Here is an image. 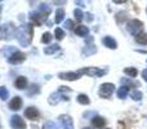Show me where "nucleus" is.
<instances>
[{"mask_svg":"<svg viewBox=\"0 0 147 129\" xmlns=\"http://www.w3.org/2000/svg\"><path fill=\"white\" fill-rule=\"evenodd\" d=\"M92 123V128H96V129H105L107 124V120L102 116H93L90 119Z\"/></svg>","mask_w":147,"mask_h":129,"instance_id":"4468645a","label":"nucleus"},{"mask_svg":"<svg viewBox=\"0 0 147 129\" xmlns=\"http://www.w3.org/2000/svg\"><path fill=\"white\" fill-rule=\"evenodd\" d=\"M74 16H75L76 21H83L84 20V13L81 9H79V8H76L75 10H74Z\"/></svg>","mask_w":147,"mask_h":129,"instance_id":"72a5a7b5","label":"nucleus"},{"mask_svg":"<svg viewBox=\"0 0 147 129\" xmlns=\"http://www.w3.org/2000/svg\"><path fill=\"white\" fill-rule=\"evenodd\" d=\"M121 83L123 84H128V88H130V86H138L140 84L137 83V81H133L132 79H128V78H123L121 79Z\"/></svg>","mask_w":147,"mask_h":129,"instance_id":"2f4dec72","label":"nucleus"},{"mask_svg":"<svg viewBox=\"0 0 147 129\" xmlns=\"http://www.w3.org/2000/svg\"><path fill=\"white\" fill-rule=\"evenodd\" d=\"M43 129H58V125L53 120H47L43 124Z\"/></svg>","mask_w":147,"mask_h":129,"instance_id":"c756f323","label":"nucleus"},{"mask_svg":"<svg viewBox=\"0 0 147 129\" xmlns=\"http://www.w3.org/2000/svg\"><path fill=\"white\" fill-rule=\"evenodd\" d=\"M1 9H3V7H1V5H0V12H1Z\"/></svg>","mask_w":147,"mask_h":129,"instance_id":"ea45409f","label":"nucleus"},{"mask_svg":"<svg viewBox=\"0 0 147 129\" xmlns=\"http://www.w3.org/2000/svg\"><path fill=\"white\" fill-rule=\"evenodd\" d=\"M10 127L13 129H26V122L20 115H13L10 118Z\"/></svg>","mask_w":147,"mask_h":129,"instance_id":"1a4fd4ad","label":"nucleus"},{"mask_svg":"<svg viewBox=\"0 0 147 129\" xmlns=\"http://www.w3.org/2000/svg\"><path fill=\"white\" fill-rule=\"evenodd\" d=\"M142 78H143V80L145 81H147V68L142 71Z\"/></svg>","mask_w":147,"mask_h":129,"instance_id":"e433bc0d","label":"nucleus"},{"mask_svg":"<svg viewBox=\"0 0 147 129\" xmlns=\"http://www.w3.org/2000/svg\"><path fill=\"white\" fill-rule=\"evenodd\" d=\"M116 94H117V98H120V99H124V98H127V96H128V94H129V88H128L127 85H123V86H120V88L117 89Z\"/></svg>","mask_w":147,"mask_h":129,"instance_id":"6ab92c4d","label":"nucleus"},{"mask_svg":"<svg viewBox=\"0 0 147 129\" xmlns=\"http://www.w3.org/2000/svg\"><path fill=\"white\" fill-rule=\"evenodd\" d=\"M102 44H103L106 48L112 49V51L117 49V41L115 40L112 36H105V38L102 39Z\"/></svg>","mask_w":147,"mask_h":129,"instance_id":"2eb2a0df","label":"nucleus"},{"mask_svg":"<svg viewBox=\"0 0 147 129\" xmlns=\"http://www.w3.org/2000/svg\"><path fill=\"white\" fill-rule=\"evenodd\" d=\"M115 92V85L112 83H103L99 85L98 89V96L103 99H107L112 96V93Z\"/></svg>","mask_w":147,"mask_h":129,"instance_id":"39448f33","label":"nucleus"},{"mask_svg":"<svg viewBox=\"0 0 147 129\" xmlns=\"http://www.w3.org/2000/svg\"><path fill=\"white\" fill-rule=\"evenodd\" d=\"M59 51V45L58 44H51V45L49 47H45V48H44V53L45 54H54L56 53V52H58Z\"/></svg>","mask_w":147,"mask_h":129,"instance_id":"aec40b11","label":"nucleus"},{"mask_svg":"<svg viewBox=\"0 0 147 129\" xmlns=\"http://www.w3.org/2000/svg\"><path fill=\"white\" fill-rule=\"evenodd\" d=\"M74 32L76 34V36H80V38H85V36L89 35V28L84 25H79L75 27Z\"/></svg>","mask_w":147,"mask_h":129,"instance_id":"f3484780","label":"nucleus"},{"mask_svg":"<svg viewBox=\"0 0 147 129\" xmlns=\"http://www.w3.org/2000/svg\"><path fill=\"white\" fill-rule=\"evenodd\" d=\"M58 122L61 123L62 128L63 129H74V122L72 118L67 114H62L58 116Z\"/></svg>","mask_w":147,"mask_h":129,"instance_id":"9b49d317","label":"nucleus"},{"mask_svg":"<svg viewBox=\"0 0 147 129\" xmlns=\"http://www.w3.org/2000/svg\"><path fill=\"white\" fill-rule=\"evenodd\" d=\"M105 129H110V128H105Z\"/></svg>","mask_w":147,"mask_h":129,"instance_id":"a19ab883","label":"nucleus"},{"mask_svg":"<svg viewBox=\"0 0 147 129\" xmlns=\"http://www.w3.org/2000/svg\"><path fill=\"white\" fill-rule=\"evenodd\" d=\"M65 14H66V13H65V10L62 9V8H58V9L56 10V17H54V22L56 23H61L62 21H63V18H65Z\"/></svg>","mask_w":147,"mask_h":129,"instance_id":"4be33fe9","label":"nucleus"},{"mask_svg":"<svg viewBox=\"0 0 147 129\" xmlns=\"http://www.w3.org/2000/svg\"><path fill=\"white\" fill-rule=\"evenodd\" d=\"M25 59H26V54L21 51H17V52H14L12 56L8 57L7 61H8V63H10V65H20V63H22V62H25Z\"/></svg>","mask_w":147,"mask_h":129,"instance_id":"6e6552de","label":"nucleus"},{"mask_svg":"<svg viewBox=\"0 0 147 129\" xmlns=\"http://www.w3.org/2000/svg\"><path fill=\"white\" fill-rule=\"evenodd\" d=\"M16 30L17 28L14 27V25L12 22L3 25L1 28H0V39H3V40H10L13 36H16Z\"/></svg>","mask_w":147,"mask_h":129,"instance_id":"20e7f679","label":"nucleus"},{"mask_svg":"<svg viewBox=\"0 0 147 129\" xmlns=\"http://www.w3.org/2000/svg\"><path fill=\"white\" fill-rule=\"evenodd\" d=\"M96 52H97L96 45L92 43L90 45H89V44H86V47H84V49H83V52H81V54H83V57H89V56H92V54H94Z\"/></svg>","mask_w":147,"mask_h":129,"instance_id":"a211bd4d","label":"nucleus"},{"mask_svg":"<svg viewBox=\"0 0 147 129\" xmlns=\"http://www.w3.org/2000/svg\"><path fill=\"white\" fill-rule=\"evenodd\" d=\"M136 41L141 45H147V34L146 32H142L140 35L136 36Z\"/></svg>","mask_w":147,"mask_h":129,"instance_id":"393cba45","label":"nucleus"},{"mask_svg":"<svg viewBox=\"0 0 147 129\" xmlns=\"http://www.w3.org/2000/svg\"><path fill=\"white\" fill-rule=\"evenodd\" d=\"M39 93H40V85L39 84H31V86L27 91L28 96H34V94H39Z\"/></svg>","mask_w":147,"mask_h":129,"instance_id":"b1692460","label":"nucleus"},{"mask_svg":"<svg viewBox=\"0 0 147 129\" xmlns=\"http://www.w3.org/2000/svg\"><path fill=\"white\" fill-rule=\"evenodd\" d=\"M18 49L17 48H14V47H5L4 49H3V53H4V56L7 57H9V56H12L13 53H14V52H17Z\"/></svg>","mask_w":147,"mask_h":129,"instance_id":"c85d7f7f","label":"nucleus"},{"mask_svg":"<svg viewBox=\"0 0 147 129\" xmlns=\"http://www.w3.org/2000/svg\"><path fill=\"white\" fill-rule=\"evenodd\" d=\"M80 74L78 71H70V72H59L58 74V79L61 80H66V81H75L78 79H80Z\"/></svg>","mask_w":147,"mask_h":129,"instance_id":"f8f14e48","label":"nucleus"},{"mask_svg":"<svg viewBox=\"0 0 147 129\" xmlns=\"http://www.w3.org/2000/svg\"><path fill=\"white\" fill-rule=\"evenodd\" d=\"M124 74L125 75H128L129 78H137L138 75V70L136 67H125L124 68Z\"/></svg>","mask_w":147,"mask_h":129,"instance_id":"5701e85b","label":"nucleus"},{"mask_svg":"<svg viewBox=\"0 0 147 129\" xmlns=\"http://www.w3.org/2000/svg\"><path fill=\"white\" fill-rule=\"evenodd\" d=\"M78 72L80 74V75H88V76H90V78H101V76L106 75L107 71L102 70V68H99V67H93V66H90V67L80 68V70H78Z\"/></svg>","mask_w":147,"mask_h":129,"instance_id":"f03ea898","label":"nucleus"},{"mask_svg":"<svg viewBox=\"0 0 147 129\" xmlns=\"http://www.w3.org/2000/svg\"><path fill=\"white\" fill-rule=\"evenodd\" d=\"M52 39H53V36H52L51 32H44V34H43V38H41V43L49 44V43L52 41Z\"/></svg>","mask_w":147,"mask_h":129,"instance_id":"473e14b6","label":"nucleus"},{"mask_svg":"<svg viewBox=\"0 0 147 129\" xmlns=\"http://www.w3.org/2000/svg\"><path fill=\"white\" fill-rule=\"evenodd\" d=\"M8 98H9V91L5 86H0V99L7 101Z\"/></svg>","mask_w":147,"mask_h":129,"instance_id":"cd10ccee","label":"nucleus"},{"mask_svg":"<svg viewBox=\"0 0 147 129\" xmlns=\"http://www.w3.org/2000/svg\"><path fill=\"white\" fill-rule=\"evenodd\" d=\"M127 30L130 35L133 36H137L140 34H142V30H143V22L140 20H130L128 21L127 23Z\"/></svg>","mask_w":147,"mask_h":129,"instance_id":"7ed1b4c3","label":"nucleus"},{"mask_svg":"<svg viewBox=\"0 0 147 129\" xmlns=\"http://www.w3.org/2000/svg\"><path fill=\"white\" fill-rule=\"evenodd\" d=\"M76 101H78V103L83 105V106H86V105L90 103V98H89V97L86 96V94H84V93L79 94L78 98H76Z\"/></svg>","mask_w":147,"mask_h":129,"instance_id":"412c9836","label":"nucleus"},{"mask_svg":"<svg viewBox=\"0 0 147 129\" xmlns=\"http://www.w3.org/2000/svg\"><path fill=\"white\" fill-rule=\"evenodd\" d=\"M142 97H143V94L141 91H133L132 93H130V98H132L133 101H141Z\"/></svg>","mask_w":147,"mask_h":129,"instance_id":"7c9ffc66","label":"nucleus"},{"mask_svg":"<svg viewBox=\"0 0 147 129\" xmlns=\"http://www.w3.org/2000/svg\"><path fill=\"white\" fill-rule=\"evenodd\" d=\"M34 38V25L32 23H23L18 26L16 30V39L21 47H28Z\"/></svg>","mask_w":147,"mask_h":129,"instance_id":"f257e3e1","label":"nucleus"},{"mask_svg":"<svg viewBox=\"0 0 147 129\" xmlns=\"http://www.w3.org/2000/svg\"><path fill=\"white\" fill-rule=\"evenodd\" d=\"M62 101L67 102V101H70V98H69V96H67V94L62 93V92H59V91L53 92V93L48 97L49 105H57V103H59V102H62Z\"/></svg>","mask_w":147,"mask_h":129,"instance_id":"423d86ee","label":"nucleus"},{"mask_svg":"<svg viewBox=\"0 0 147 129\" xmlns=\"http://www.w3.org/2000/svg\"><path fill=\"white\" fill-rule=\"evenodd\" d=\"M39 10H40L41 13H44L45 16H48V17H49V14H51V12H52V8L49 7L48 4H45V3H41V4L39 5Z\"/></svg>","mask_w":147,"mask_h":129,"instance_id":"a878e982","label":"nucleus"},{"mask_svg":"<svg viewBox=\"0 0 147 129\" xmlns=\"http://www.w3.org/2000/svg\"><path fill=\"white\" fill-rule=\"evenodd\" d=\"M146 10H147V9H146Z\"/></svg>","mask_w":147,"mask_h":129,"instance_id":"79ce46f5","label":"nucleus"},{"mask_svg":"<svg viewBox=\"0 0 147 129\" xmlns=\"http://www.w3.org/2000/svg\"><path fill=\"white\" fill-rule=\"evenodd\" d=\"M54 38H56L58 41L63 40V38H65V31L62 30L61 27H57L56 30H54Z\"/></svg>","mask_w":147,"mask_h":129,"instance_id":"bb28decb","label":"nucleus"},{"mask_svg":"<svg viewBox=\"0 0 147 129\" xmlns=\"http://www.w3.org/2000/svg\"><path fill=\"white\" fill-rule=\"evenodd\" d=\"M28 17H30V21L32 22V25H38V26H40L41 23H44L48 20V16L41 13L40 10H34V12H31L30 14H28Z\"/></svg>","mask_w":147,"mask_h":129,"instance_id":"0eeeda50","label":"nucleus"},{"mask_svg":"<svg viewBox=\"0 0 147 129\" xmlns=\"http://www.w3.org/2000/svg\"><path fill=\"white\" fill-rule=\"evenodd\" d=\"M65 27H66L67 30H75V27H74V21L72 20L65 21Z\"/></svg>","mask_w":147,"mask_h":129,"instance_id":"f704fd0d","label":"nucleus"},{"mask_svg":"<svg viewBox=\"0 0 147 129\" xmlns=\"http://www.w3.org/2000/svg\"><path fill=\"white\" fill-rule=\"evenodd\" d=\"M27 84H28V81L25 76H17L14 80V86L17 89H20V91H23V89L27 88Z\"/></svg>","mask_w":147,"mask_h":129,"instance_id":"dca6fc26","label":"nucleus"},{"mask_svg":"<svg viewBox=\"0 0 147 129\" xmlns=\"http://www.w3.org/2000/svg\"><path fill=\"white\" fill-rule=\"evenodd\" d=\"M85 16H86L85 18H86V21H88V22H92V21H93V16H92L90 13H86Z\"/></svg>","mask_w":147,"mask_h":129,"instance_id":"c9c22d12","label":"nucleus"},{"mask_svg":"<svg viewBox=\"0 0 147 129\" xmlns=\"http://www.w3.org/2000/svg\"><path fill=\"white\" fill-rule=\"evenodd\" d=\"M25 118L31 120V122H36V120H39V118H40V112H39V110L36 109V107L28 106L27 109L25 110Z\"/></svg>","mask_w":147,"mask_h":129,"instance_id":"9d476101","label":"nucleus"},{"mask_svg":"<svg viewBox=\"0 0 147 129\" xmlns=\"http://www.w3.org/2000/svg\"><path fill=\"white\" fill-rule=\"evenodd\" d=\"M22 106H23V99L21 98L20 96L13 97L9 101V103H8V107H9V110H12V111H18V110L22 109Z\"/></svg>","mask_w":147,"mask_h":129,"instance_id":"ddd939ff","label":"nucleus"},{"mask_svg":"<svg viewBox=\"0 0 147 129\" xmlns=\"http://www.w3.org/2000/svg\"><path fill=\"white\" fill-rule=\"evenodd\" d=\"M137 52H140V53H146V51H143V49H137Z\"/></svg>","mask_w":147,"mask_h":129,"instance_id":"4c0bfd02","label":"nucleus"},{"mask_svg":"<svg viewBox=\"0 0 147 129\" xmlns=\"http://www.w3.org/2000/svg\"><path fill=\"white\" fill-rule=\"evenodd\" d=\"M83 129H94V128H92V127H84Z\"/></svg>","mask_w":147,"mask_h":129,"instance_id":"58836bf2","label":"nucleus"}]
</instances>
